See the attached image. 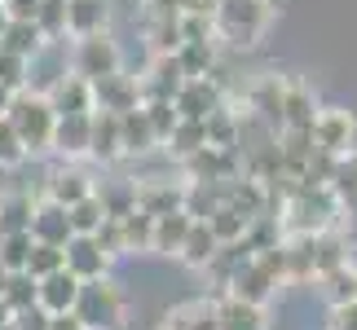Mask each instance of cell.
Wrapping results in <instances>:
<instances>
[{"instance_id": "44", "label": "cell", "mask_w": 357, "mask_h": 330, "mask_svg": "<svg viewBox=\"0 0 357 330\" xmlns=\"http://www.w3.org/2000/svg\"><path fill=\"white\" fill-rule=\"evenodd\" d=\"M326 330H357V299L335 304L331 313H326Z\"/></svg>"}, {"instance_id": "16", "label": "cell", "mask_w": 357, "mask_h": 330, "mask_svg": "<svg viewBox=\"0 0 357 330\" xmlns=\"http://www.w3.org/2000/svg\"><path fill=\"white\" fill-rule=\"evenodd\" d=\"M89 159H98L102 168L123 159V146H119V115H106V110H93L89 119Z\"/></svg>"}, {"instance_id": "45", "label": "cell", "mask_w": 357, "mask_h": 330, "mask_svg": "<svg viewBox=\"0 0 357 330\" xmlns=\"http://www.w3.org/2000/svg\"><path fill=\"white\" fill-rule=\"evenodd\" d=\"M142 5H146V18L150 22H155V18H176V13H181V9H176V0H142Z\"/></svg>"}, {"instance_id": "49", "label": "cell", "mask_w": 357, "mask_h": 330, "mask_svg": "<svg viewBox=\"0 0 357 330\" xmlns=\"http://www.w3.org/2000/svg\"><path fill=\"white\" fill-rule=\"evenodd\" d=\"M344 242H357V207H349V233H344Z\"/></svg>"}, {"instance_id": "27", "label": "cell", "mask_w": 357, "mask_h": 330, "mask_svg": "<svg viewBox=\"0 0 357 330\" xmlns=\"http://www.w3.org/2000/svg\"><path fill=\"white\" fill-rule=\"evenodd\" d=\"M203 132H208L212 150H238V110L234 106H216L208 119H203Z\"/></svg>"}, {"instance_id": "12", "label": "cell", "mask_w": 357, "mask_h": 330, "mask_svg": "<svg viewBox=\"0 0 357 330\" xmlns=\"http://www.w3.org/2000/svg\"><path fill=\"white\" fill-rule=\"evenodd\" d=\"M181 203H185V185L155 181V176L132 181V207L146 212L150 220H155V216H168V212H181Z\"/></svg>"}, {"instance_id": "32", "label": "cell", "mask_w": 357, "mask_h": 330, "mask_svg": "<svg viewBox=\"0 0 357 330\" xmlns=\"http://www.w3.org/2000/svg\"><path fill=\"white\" fill-rule=\"evenodd\" d=\"M150 229H155V220L146 212H128L119 216V233H123V256H137V251H150Z\"/></svg>"}, {"instance_id": "40", "label": "cell", "mask_w": 357, "mask_h": 330, "mask_svg": "<svg viewBox=\"0 0 357 330\" xmlns=\"http://www.w3.org/2000/svg\"><path fill=\"white\" fill-rule=\"evenodd\" d=\"M142 115H146V123H150V132H155V141L163 146V141H168V132L176 128L172 102H142Z\"/></svg>"}, {"instance_id": "28", "label": "cell", "mask_w": 357, "mask_h": 330, "mask_svg": "<svg viewBox=\"0 0 357 330\" xmlns=\"http://www.w3.org/2000/svg\"><path fill=\"white\" fill-rule=\"evenodd\" d=\"M203 146H208V132H203V123H195V119H176V128L168 132V141H163V150H168L176 163L195 159Z\"/></svg>"}, {"instance_id": "41", "label": "cell", "mask_w": 357, "mask_h": 330, "mask_svg": "<svg viewBox=\"0 0 357 330\" xmlns=\"http://www.w3.org/2000/svg\"><path fill=\"white\" fill-rule=\"evenodd\" d=\"M26 75H31V62H26V58L0 53V88H5V93H22L26 88Z\"/></svg>"}, {"instance_id": "35", "label": "cell", "mask_w": 357, "mask_h": 330, "mask_svg": "<svg viewBox=\"0 0 357 330\" xmlns=\"http://www.w3.org/2000/svg\"><path fill=\"white\" fill-rule=\"evenodd\" d=\"M36 26L49 45H62L66 40V0H40L36 9Z\"/></svg>"}, {"instance_id": "39", "label": "cell", "mask_w": 357, "mask_h": 330, "mask_svg": "<svg viewBox=\"0 0 357 330\" xmlns=\"http://www.w3.org/2000/svg\"><path fill=\"white\" fill-rule=\"evenodd\" d=\"M318 286H322V295H326V304H349L353 299V269L344 265V269H335V273H322L318 278Z\"/></svg>"}, {"instance_id": "25", "label": "cell", "mask_w": 357, "mask_h": 330, "mask_svg": "<svg viewBox=\"0 0 357 330\" xmlns=\"http://www.w3.org/2000/svg\"><path fill=\"white\" fill-rule=\"evenodd\" d=\"M216 246H221V242L212 238V229L203 225V220H195L190 233H185V242H181V251H176V260H181L185 269H208L212 256H216Z\"/></svg>"}, {"instance_id": "5", "label": "cell", "mask_w": 357, "mask_h": 330, "mask_svg": "<svg viewBox=\"0 0 357 330\" xmlns=\"http://www.w3.org/2000/svg\"><path fill=\"white\" fill-rule=\"evenodd\" d=\"M313 150L326 159H344L353 155V136H357V119L349 106H318V115H313Z\"/></svg>"}, {"instance_id": "9", "label": "cell", "mask_w": 357, "mask_h": 330, "mask_svg": "<svg viewBox=\"0 0 357 330\" xmlns=\"http://www.w3.org/2000/svg\"><path fill=\"white\" fill-rule=\"evenodd\" d=\"M79 278H71L66 269L49 273V278L36 282V308L45 313V317H62V313H75V299H79Z\"/></svg>"}, {"instance_id": "17", "label": "cell", "mask_w": 357, "mask_h": 330, "mask_svg": "<svg viewBox=\"0 0 357 330\" xmlns=\"http://www.w3.org/2000/svg\"><path fill=\"white\" fill-rule=\"evenodd\" d=\"M106 22H111V0H66V36L71 40L98 36L106 31Z\"/></svg>"}, {"instance_id": "38", "label": "cell", "mask_w": 357, "mask_h": 330, "mask_svg": "<svg viewBox=\"0 0 357 330\" xmlns=\"http://www.w3.org/2000/svg\"><path fill=\"white\" fill-rule=\"evenodd\" d=\"M58 269H66L62 246H40V242H31V256H26V269L22 273H31V278L40 282V278H49V273H58Z\"/></svg>"}, {"instance_id": "18", "label": "cell", "mask_w": 357, "mask_h": 330, "mask_svg": "<svg viewBox=\"0 0 357 330\" xmlns=\"http://www.w3.org/2000/svg\"><path fill=\"white\" fill-rule=\"evenodd\" d=\"M318 115V97L305 79H287L282 84V128H313Z\"/></svg>"}, {"instance_id": "14", "label": "cell", "mask_w": 357, "mask_h": 330, "mask_svg": "<svg viewBox=\"0 0 357 330\" xmlns=\"http://www.w3.org/2000/svg\"><path fill=\"white\" fill-rule=\"evenodd\" d=\"M93 176L84 168H75V163H62V168H53L49 172V181H45V198L49 203H58V207H75V203H84L93 194Z\"/></svg>"}, {"instance_id": "29", "label": "cell", "mask_w": 357, "mask_h": 330, "mask_svg": "<svg viewBox=\"0 0 357 330\" xmlns=\"http://www.w3.org/2000/svg\"><path fill=\"white\" fill-rule=\"evenodd\" d=\"M176 62H181L185 79L216 75V40H203V45H181V49H176Z\"/></svg>"}, {"instance_id": "1", "label": "cell", "mask_w": 357, "mask_h": 330, "mask_svg": "<svg viewBox=\"0 0 357 330\" xmlns=\"http://www.w3.org/2000/svg\"><path fill=\"white\" fill-rule=\"evenodd\" d=\"M5 119H9V128L18 132L26 159L49 155V150H53V128H58V115H53V106H49L45 93H31V88L13 93Z\"/></svg>"}, {"instance_id": "51", "label": "cell", "mask_w": 357, "mask_h": 330, "mask_svg": "<svg viewBox=\"0 0 357 330\" xmlns=\"http://www.w3.org/2000/svg\"><path fill=\"white\" fill-rule=\"evenodd\" d=\"M9 317H13V313H9L5 304H0V330H5V326H9Z\"/></svg>"}, {"instance_id": "46", "label": "cell", "mask_w": 357, "mask_h": 330, "mask_svg": "<svg viewBox=\"0 0 357 330\" xmlns=\"http://www.w3.org/2000/svg\"><path fill=\"white\" fill-rule=\"evenodd\" d=\"M13 326H18V330H45L49 317L40 308H26V313H13Z\"/></svg>"}, {"instance_id": "22", "label": "cell", "mask_w": 357, "mask_h": 330, "mask_svg": "<svg viewBox=\"0 0 357 330\" xmlns=\"http://www.w3.org/2000/svg\"><path fill=\"white\" fill-rule=\"evenodd\" d=\"M163 330H221L216 326V299H185V304H176L168 313V322Z\"/></svg>"}, {"instance_id": "50", "label": "cell", "mask_w": 357, "mask_h": 330, "mask_svg": "<svg viewBox=\"0 0 357 330\" xmlns=\"http://www.w3.org/2000/svg\"><path fill=\"white\" fill-rule=\"evenodd\" d=\"M9 97H13V93H5V88H0V119H5V110H9Z\"/></svg>"}, {"instance_id": "11", "label": "cell", "mask_w": 357, "mask_h": 330, "mask_svg": "<svg viewBox=\"0 0 357 330\" xmlns=\"http://www.w3.org/2000/svg\"><path fill=\"white\" fill-rule=\"evenodd\" d=\"M62 260H66V273L79 282H98V278H111V265L115 260L102 251L93 238H71L62 246Z\"/></svg>"}, {"instance_id": "53", "label": "cell", "mask_w": 357, "mask_h": 330, "mask_svg": "<svg viewBox=\"0 0 357 330\" xmlns=\"http://www.w3.org/2000/svg\"><path fill=\"white\" fill-rule=\"evenodd\" d=\"M353 299H357V269H353Z\"/></svg>"}, {"instance_id": "19", "label": "cell", "mask_w": 357, "mask_h": 330, "mask_svg": "<svg viewBox=\"0 0 357 330\" xmlns=\"http://www.w3.org/2000/svg\"><path fill=\"white\" fill-rule=\"evenodd\" d=\"M89 119H93V115L58 119V128H53V155L66 159V163L89 159Z\"/></svg>"}, {"instance_id": "42", "label": "cell", "mask_w": 357, "mask_h": 330, "mask_svg": "<svg viewBox=\"0 0 357 330\" xmlns=\"http://www.w3.org/2000/svg\"><path fill=\"white\" fill-rule=\"evenodd\" d=\"M26 163V150L18 141V132L9 128V119H0V172H13Z\"/></svg>"}, {"instance_id": "6", "label": "cell", "mask_w": 357, "mask_h": 330, "mask_svg": "<svg viewBox=\"0 0 357 330\" xmlns=\"http://www.w3.org/2000/svg\"><path fill=\"white\" fill-rule=\"evenodd\" d=\"M282 84L287 75H260L247 84V119H256L260 128L269 132H282Z\"/></svg>"}, {"instance_id": "20", "label": "cell", "mask_w": 357, "mask_h": 330, "mask_svg": "<svg viewBox=\"0 0 357 330\" xmlns=\"http://www.w3.org/2000/svg\"><path fill=\"white\" fill-rule=\"evenodd\" d=\"M216 326L221 330H269V317H265V308L243 304L234 295H221L216 299Z\"/></svg>"}, {"instance_id": "10", "label": "cell", "mask_w": 357, "mask_h": 330, "mask_svg": "<svg viewBox=\"0 0 357 330\" xmlns=\"http://www.w3.org/2000/svg\"><path fill=\"white\" fill-rule=\"evenodd\" d=\"M273 291H278V282H273L269 273L260 269V260L252 256V260H243V265L234 269V278H229V286H225L221 295H234V299H243V304L265 308L269 299H273Z\"/></svg>"}, {"instance_id": "47", "label": "cell", "mask_w": 357, "mask_h": 330, "mask_svg": "<svg viewBox=\"0 0 357 330\" xmlns=\"http://www.w3.org/2000/svg\"><path fill=\"white\" fill-rule=\"evenodd\" d=\"M216 5H221V0H176V9H181V13H203V18H212Z\"/></svg>"}, {"instance_id": "31", "label": "cell", "mask_w": 357, "mask_h": 330, "mask_svg": "<svg viewBox=\"0 0 357 330\" xmlns=\"http://www.w3.org/2000/svg\"><path fill=\"white\" fill-rule=\"evenodd\" d=\"M66 220H71V233H75V238H93V233L102 229V220H106V207H102L98 194H89L84 203L66 207Z\"/></svg>"}, {"instance_id": "4", "label": "cell", "mask_w": 357, "mask_h": 330, "mask_svg": "<svg viewBox=\"0 0 357 330\" xmlns=\"http://www.w3.org/2000/svg\"><path fill=\"white\" fill-rule=\"evenodd\" d=\"M66 71L75 79H84V84H98V79L123 71V49L111 31H98V36H84L75 40L71 53H66Z\"/></svg>"}, {"instance_id": "21", "label": "cell", "mask_w": 357, "mask_h": 330, "mask_svg": "<svg viewBox=\"0 0 357 330\" xmlns=\"http://www.w3.org/2000/svg\"><path fill=\"white\" fill-rule=\"evenodd\" d=\"M190 220L185 212H168V216H155V229H150V251L155 256H176L181 251V242H185V233H190Z\"/></svg>"}, {"instance_id": "24", "label": "cell", "mask_w": 357, "mask_h": 330, "mask_svg": "<svg viewBox=\"0 0 357 330\" xmlns=\"http://www.w3.org/2000/svg\"><path fill=\"white\" fill-rule=\"evenodd\" d=\"M31 207H36V198L26 194V189H5V194H0V238L26 233V225H31Z\"/></svg>"}, {"instance_id": "34", "label": "cell", "mask_w": 357, "mask_h": 330, "mask_svg": "<svg viewBox=\"0 0 357 330\" xmlns=\"http://www.w3.org/2000/svg\"><path fill=\"white\" fill-rule=\"evenodd\" d=\"M0 304H5L9 313L36 308V278H31V273H9V278H5V291H0Z\"/></svg>"}, {"instance_id": "30", "label": "cell", "mask_w": 357, "mask_h": 330, "mask_svg": "<svg viewBox=\"0 0 357 330\" xmlns=\"http://www.w3.org/2000/svg\"><path fill=\"white\" fill-rule=\"evenodd\" d=\"M203 225L212 229V238L221 242V246H234V242H243V238H247V225H252V220L238 216V212H229V207H216L208 220H203Z\"/></svg>"}, {"instance_id": "48", "label": "cell", "mask_w": 357, "mask_h": 330, "mask_svg": "<svg viewBox=\"0 0 357 330\" xmlns=\"http://www.w3.org/2000/svg\"><path fill=\"white\" fill-rule=\"evenodd\" d=\"M45 330H84V326H79L75 313H62V317H49V326H45Z\"/></svg>"}, {"instance_id": "8", "label": "cell", "mask_w": 357, "mask_h": 330, "mask_svg": "<svg viewBox=\"0 0 357 330\" xmlns=\"http://www.w3.org/2000/svg\"><path fill=\"white\" fill-rule=\"evenodd\" d=\"M142 106V88H137V75L115 71L93 84V110H106V115H128V110Z\"/></svg>"}, {"instance_id": "36", "label": "cell", "mask_w": 357, "mask_h": 330, "mask_svg": "<svg viewBox=\"0 0 357 330\" xmlns=\"http://www.w3.org/2000/svg\"><path fill=\"white\" fill-rule=\"evenodd\" d=\"M150 36V49H155V58H172L176 49H181V31H176V18H155L146 26Z\"/></svg>"}, {"instance_id": "43", "label": "cell", "mask_w": 357, "mask_h": 330, "mask_svg": "<svg viewBox=\"0 0 357 330\" xmlns=\"http://www.w3.org/2000/svg\"><path fill=\"white\" fill-rule=\"evenodd\" d=\"M176 31H181V45H203V40H216L212 36V18H203V13H176Z\"/></svg>"}, {"instance_id": "23", "label": "cell", "mask_w": 357, "mask_h": 330, "mask_svg": "<svg viewBox=\"0 0 357 330\" xmlns=\"http://www.w3.org/2000/svg\"><path fill=\"white\" fill-rule=\"evenodd\" d=\"M119 146H123V159H142L150 155L159 141H155V132H150V123L142 115V106L128 110V115H119Z\"/></svg>"}, {"instance_id": "13", "label": "cell", "mask_w": 357, "mask_h": 330, "mask_svg": "<svg viewBox=\"0 0 357 330\" xmlns=\"http://www.w3.org/2000/svg\"><path fill=\"white\" fill-rule=\"evenodd\" d=\"M26 233H31V242H40V246H66L75 238L71 220H66V207H58V203H49V198H36Z\"/></svg>"}, {"instance_id": "37", "label": "cell", "mask_w": 357, "mask_h": 330, "mask_svg": "<svg viewBox=\"0 0 357 330\" xmlns=\"http://www.w3.org/2000/svg\"><path fill=\"white\" fill-rule=\"evenodd\" d=\"M26 256H31V233H9V238H0V269L5 273H22Z\"/></svg>"}, {"instance_id": "55", "label": "cell", "mask_w": 357, "mask_h": 330, "mask_svg": "<svg viewBox=\"0 0 357 330\" xmlns=\"http://www.w3.org/2000/svg\"><path fill=\"white\" fill-rule=\"evenodd\" d=\"M159 330H163V326H159Z\"/></svg>"}, {"instance_id": "15", "label": "cell", "mask_w": 357, "mask_h": 330, "mask_svg": "<svg viewBox=\"0 0 357 330\" xmlns=\"http://www.w3.org/2000/svg\"><path fill=\"white\" fill-rule=\"evenodd\" d=\"M49 106L58 119H75V115H93V84H84V79H75L71 71H66L58 84H53L49 93Z\"/></svg>"}, {"instance_id": "52", "label": "cell", "mask_w": 357, "mask_h": 330, "mask_svg": "<svg viewBox=\"0 0 357 330\" xmlns=\"http://www.w3.org/2000/svg\"><path fill=\"white\" fill-rule=\"evenodd\" d=\"M5 278H9V273H5V269H0V291H5Z\"/></svg>"}, {"instance_id": "2", "label": "cell", "mask_w": 357, "mask_h": 330, "mask_svg": "<svg viewBox=\"0 0 357 330\" xmlns=\"http://www.w3.org/2000/svg\"><path fill=\"white\" fill-rule=\"evenodd\" d=\"M273 9L265 0H221L212 13V36H221L234 49H256L260 36L269 31Z\"/></svg>"}, {"instance_id": "33", "label": "cell", "mask_w": 357, "mask_h": 330, "mask_svg": "<svg viewBox=\"0 0 357 330\" xmlns=\"http://www.w3.org/2000/svg\"><path fill=\"white\" fill-rule=\"evenodd\" d=\"M331 194L340 207H357V150L344 159H335V172H331Z\"/></svg>"}, {"instance_id": "54", "label": "cell", "mask_w": 357, "mask_h": 330, "mask_svg": "<svg viewBox=\"0 0 357 330\" xmlns=\"http://www.w3.org/2000/svg\"><path fill=\"white\" fill-rule=\"evenodd\" d=\"M5 330H18V326H13V317H9V326H5Z\"/></svg>"}, {"instance_id": "3", "label": "cell", "mask_w": 357, "mask_h": 330, "mask_svg": "<svg viewBox=\"0 0 357 330\" xmlns=\"http://www.w3.org/2000/svg\"><path fill=\"white\" fill-rule=\"evenodd\" d=\"M75 317L84 330H123V317H128V295L119 291L115 278H98L79 286L75 299Z\"/></svg>"}, {"instance_id": "7", "label": "cell", "mask_w": 357, "mask_h": 330, "mask_svg": "<svg viewBox=\"0 0 357 330\" xmlns=\"http://www.w3.org/2000/svg\"><path fill=\"white\" fill-rule=\"evenodd\" d=\"M216 106H225V84H221L216 75L185 79V84H181V93L172 97L176 119H195V123H203V119H208Z\"/></svg>"}, {"instance_id": "26", "label": "cell", "mask_w": 357, "mask_h": 330, "mask_svg": "<svg viewBox=\"0 0 357 330\" xmlns=\"http://www.w3.org/2000/svg\"><path fill=\"white\" fill-rule=\"evenodd\" d=\"M45 45L49 40L40 36L36 22H9L5 31H0V53H13V58H26V62H31Z\"/></svg>"}]
</instances>
